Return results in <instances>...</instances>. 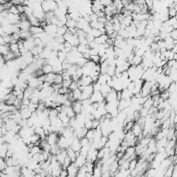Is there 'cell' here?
<instances>
[{
    "instance_id": "obj_1",
    "label": "cell",
    "mask_w": 177,
    "mask_h": 177,
    "mask_svg": "<svg viewBox=\"0 0 177 177\" xmlns=\"http://www.w3.org/2000/svg\"><path fill=\"white\" fill-rule=\"evenodd\" d=\"M42 9L43 12H54L56 9H57V3L56 1H53V0H46V1H42Z\"/></svg>"
},
{
    "instance_id": "obj_2",
    "label": "cell",
    "mask_w": 177,
    "mask_h": 177,
    "mask_svg": "<svg viewBox=\"0 0 177 177\" xmlns=\"http://www.w3.org/2000/svg\"><path fill=\"white\" fill-rule=\"evenodd\" d=\"M20 17H21V19H20V22L18 23V26H19V28H20V31H29L31 25H30L28 19L24 16V15H20Z\"/></svg>"
},
{
    "instance_id": "obj_3",
    "label": "cell",
    "mask_w": 177,
    "mask_h": 177,
    "mask_svg": "<svg viewBox=\"0 0 177 177\" xmlns=\"http://www.w3.org/2000/svg\"><path fill=\"white\" fill-rule=\"evenodd\" d=\"M63 38H64V42L68 43L70 45L73 46V47H78L79 40L76 34H71L70 32H66L65 34L63 35Z\"/></svg>"
},
{
    "instance_id": "obj_4",
    "label": "cell",
    "mask_w": 177,
    "mask_h": 177,
    "mask_svg": "<svg viewBox=\"0 0 177 177\" xmlns=\"http://www.w3.org/2000/svg\"><path fill=\"white\" fill-rule=\"evenodd\" d=\"M86 161L88 163H92V164H95L97 161V150L94 149L92 146H90L88 150V153L86 155Z\"/></svg>"
},
{
    "instance_id": "obj_5",
    "label": "cell",
    "mask_w": 177,
    "mask_h": 177,
    "mask_svg": "<svg viewBox=\"0 0 177 177\" xmlns=\"http://www.w3.org/2000/svg\"><path fill=\"white\" fill-rule=\"evenodd\" d=\"M70 145H71L70 140L65 139V138L62 137V136H59L58 141H57V146L60 148L61 150H66L68 148H70Z\"/></svg>"
},
{
    "instance_id": "obj_6",
    "label": "cell",
    "mask_w": 177,
    "mask_h": 177,
    "mask_svg": "<svg viewBox=\"0 0 177 177\" xmlns=\"http://www.w3.org/2000/svg\"><path fill=\"white\" fill-rule=\"evenodd\" d=\"M57 26H55V25L53 24H47L45 27H43V31H45L49 36L51 37H55L56 36V32H57Z\"/></svg>"
},
{
    "instance_id": "obj_7",
    "label": "cell",
    "mask_w": 177,
    "mask_h": 177,
    "mask_svg": "<svg viewBox=\"0 0 177 177\" xmlns=\"http://www.w3.org/2000/svg\"><path fill=\"white\" fill-rule=\"evenodd\" d=\"M89 101H90L91 104H99V102H105V97L102 95V93L99 91V92H93V93L91 94Z\"/></svg>"
},
{
    "instance_id": "obj_8",
    "label": "cell",
    "mask_w": 177,
    "mask_h": 177,
    "mask_svg": "<svg viewBox=\"0 0 177 177\" xmlns=\"http://www.w3.org/2000/svg\"><path fill=\"white\" fill-rule=\"evenodd\" d=\"M58 138H59V136L56 134V133H50L49 135L46 136V142H47L50 146L56 145L57 144Z\"/></svg>"
},
{
    "instance_id": "obj_9",
    "label": "cell",
    "mask_w": 177,
    "mask_h": 177,
    "mask_svg": "<svg viewBox=\"0 0 177 177\" xmlns=\"http://www.w3.org/2000/svg\"><path fill=\"white\" fill-rule=\"evenodd\" d=\"M19 112H20V115H21V118H22V119H24V120L29 119L30 116L32 115L31 111L28 109V107H24V106H21V108H20V110H19Z\"/></svg>"
},
{
    "instance_id": "obj_10",
    "label": "cell",
    "mask_w": 177,
    "mask_h": 177,
    "mask_svg": "<svg viewBox=\"0 0 177 177\" xmlns=\"http://www.w3.org/2000/svg\"><path fill=\"white\" fill-rule=\"evenodd\" d=\"M34 40V38H33V36H31L30 38L26 40H22V42H23V47H24V49L27 51V52H30V51H31L32 49L35 47L34 40Z\"/></svg>"
},
{
    "instance_id": "obj_11",
    "label": "cell",
    "mask_w": 177,
    "mask_h": 177,
    "mask_svg": "<svg viewBox=\"0 0 177 177\" xmlns=\"http://www.w3.org/2000/svg\"><path fill=\"white\" fill-rule=\"evenodd\" d=\"M130 132L133 133V135H134L136 138H143L142 137V127H141L140 124H138L137 122L134 123Z\"/></svg>"
},
{
    "instance_id": "obj_12",
    "label": "cell",
    "mask_w": 177,
    "mask_h": 177,
    "mask_svg": "<svg viewBox=\"0 0 177 177\" xmlns=\"http://www.w3.org/2000/svg\"><path fill=\"white\" fill-rule=\"evenodd\" d=\"M65 170H66V173H68V177H76L79 169L77 168L75 164L71 163V165L65 169Z\"/></svg>"
},
{
    "instance_id": "obj_13",
    "label": "cell",
    "mask_w": 177,
    "mask_h": 177,
    "mask_svg": "<svg viewBox=\"0 0 177 177\" xmlns=\"http://www.w3.org/2000/svg\"><path fill=\"white\" fill-rule=\"evenodd\" d=\"M21 59H22V61L25 63V64L29 65V64H31V63L33 62V60H34V57H33L32 54L30 53V52H26L25 54L21 55Z\"/></svg>"
},
{
    "instance_id": "obj_14",
    "label": "cell",
    "mask_w": 177,
    "mask_h": 177,
    "mask_svg": "<svg viewBox=\"0 0 177 177\" xmlns=\"http://www.w3.org/2000/svg\"><path fill=\"white\" fill-rule=\"evenodd\" d=\"M87 163V161H86V158L85 156H83V155H81V154H78L77 155V158H76V160L75 161H74V164L76 165L77 168H82L83 166H85V164Z\"/></svg>"
},
{
    "instance_id": "obj_15",
    "label": "cell",
    "mask_w": 177,
    "mask_h": 177,
    "mask_svg": "<svg viewBox=\"0 0 177 177\" xmlns=\"http://www.w3.org/2000/svg\"><path fill=\"white\" fill-rule=\"evenodd\" d=\"M115 101H119L117 97V92L115 90H111L110 93H108L106 96H105V102H112Z\"/></svg>"
},
{
    "instance_id": "obj_16",
    "label": "cell",
    "mask_w": 177,
    "mask_h": 177,
    "mask_svg": "<svg viewBox=\"0 0 177 177\" xmlns=\"http://www.w3.org/2000/svg\"><path fill=\"white\" fill-rule=\"evenodd\" d=\"M81 143H80V140L79 139H77V138H75L73 141H71V145H70V148L71 150H74L75 152L77 153H79V151L81 150Z\"/></svg>"
},
{
    "instance_id": "obj_17",
    "label": "cell",
    "mask_w": 177,
    "mask_h": 177,
    "mask_svg": "<svg viewBox=\"0 0 177 177\" xmlns=\"http://www.w3.org/2000/svg\"><path fill=\"white\" fill-rule=\"evenodd\" d=\"M164 43H165L166 50H168V51H171L172 49H173L174 46H176V40H173L170 36H169V35L165 38V40H164Z\"/></svg>"
},
{
    "instance_id": "obj_18",
    "label": "cell",
    "mask_w": 177,
    "mask_h": 177,
    "mask_svg": "<svg viewBox=\"0 0 177 177\" xmlns=\"http://www.w3.org/2000/svg\"><path fill=\"white\" fill-rule=\"evenodd\" d=\"M86 133H87V130L85 127H80V129L75 130V138H77L79 140L83 139V138H85Z\"/></svg>"
},
{
    "instance_id": "obj_19",
    "label": "cell",
    "mask_w": 177,
    "mask_h": 177,
    "mask_svg": "<svg viewBox=\"0 0 177 177\" xmlns=\"http://www.w3.org/2000/svg\"><path fill=\"white\" fill-rule=\"evenodd\" d=\"M66 156H68L66 155V151L65 150H61L60 152L57 153V154L55 155V160L57 161L59 164H60L61 167H62V164H63V161H64Z\"/></svg>"
},
{
    "instance_id": "obj_20",
    "label": "cell",
    "mask_w": 177,
    "mask_h": 177,
    "mask_svg": "<svg viewBox=\"0 0 177 177\" xmlns=\"http://www.w3.org/2000/svg\"><path fill=\"white\" fill-rule=\"evenodd\" d=\"M71 108H73L74 112H75V114H80L81 111H82V104L80 101H75L71 102Z\"/></svg>"
},
{
    "instance_id": "obj_21",
    "label": "cell",
    "mask_w": 177,
    "mask_h": 177,
    "mask_svg": "<svg viewBox=\"0 0 177 177\" xmlns=\"http://www.w3.org/2000/svg\"><path fill=\"white\" fill-rule=\"evenodd\" d=\"M134 96L132 94V92L129 91L127 89H123L122 91H120V99H124V101H127V99H130Z\"/></svg>"
},
{
    "instance_id": "obj_22",
    "label": "cell",
    "mask_w": 177,
    "mask_h": 177,
    "mask_svg": "<svg viewBox=\"0 0 177 177\" xmlns=\"http://www.w3.org/2000/svg\"><path fill=\"white\" fill-rule=\"evenodd\" d=\"M43 31V29L40 26H31L29 29V32L32 36H36V35H38L40 33H42Z\"/></svg>"
},
{
    "instance_id": "obj_23",
    "label": "cell",
    "mask_w": 177,
    "mask_h": 177,
    "mask_svg": "<svg viewBox=\"0 0 177 177\" xmlns=\"http://www.w3.org/2000/svg\"><path fill=\"white\" fill-rule=\"evenodd\" d=\"M7 150H9V144L3 143V144L0 145V158H5L7 154Z\"/></svg>"
},
{
    "instance_id": "obj_24",
    "label": "cell",
    "mask_w": 177,
    "mask_h": 177,
    "mask_svg": "<svg viewBox=\"0 0 177 177\" xmlns=\"http://www.w3.org/2000/svg\"><path fill=\"white\" fill-rule=\"evenodd\" d=\"M34 172L29 170L28 168H26V167H23V168H21V176L22 177H31L34 175Z\"/></svg>"
},
{
    "instance_id": "obj_25",
    "label": "cell",
    "mask_w": 177,
    "mask_h": 177,
    "mask_svg": "<svg viewBox=\"0 0 177 177\" xmlns=\"http://www.w3.org/2000/svg\"><path fill=\"white\" fill-rule=\"evenodd\" d=\"M65 151H66V155H68V158H70L71 163H74V161H75V160H76V158H77V155H78L79 153L75 152V151L71 150V148H68V149H66Z\"/></svg>"
},
{
    "instance_id": "obj_26",
    "label": "cell",
    "mask_w": 177,
    "mask_h": 177,
    "mask_svg": "<svg viewBox=\"0 0 177 177\" xmlns=\"http://www.w3.org/2000/svg\"><path fill=\"white\" fill-rule=\"evenodd\" d=\"M108 38H109V36L107 34H102L99 37L94 38V42H95L96 45H102V43H106Z\"/></svg>"
},
{
    "instance_id": "obj_27",
    "label": "cell",
    "mask_w": 177,
    "mask_h": 177,
    "mask_svg": "<svg viewBox=\"0 0 177 177\" xmlns=\"http://www.w3.org/2000/svg\"><path fill=\"white\" fill-rule=\"evenodd\" d=\"M42 71H43V75H49V74H52L53 73V68L51 65L47 64V63H45L43 66H42Z\"/></svg>"
},
{
    "instance_id": "obj_28",
    "label": "cell",
    "mask_w": 177,
    "mask_h": 177,
    "mask_svg": "<svg viewBox=\"0 0 177 177\" xmlns=\"http://www.w3.org/2000/svg\"><path fill=\"white\" fill-rule=\"evenodd\" d=\"M71 97H73V101L75 102V101H80L81 99V90L79 88H77L76 90H74V91H71Z\"/></svg>"
},
{
    "instance_id": "obj_29",
    "label": "cell",
    "mask_w": 177,
    "mask_h": 177,
    "mask_svg": "<svg viewBox=\"0 0 177 177\" xmlns=\"http://www.w3.org/2000/svg\"><path fill=\"white\" fill-rule=\"evenodd\" d=\"M141 63H142V57L134 55V57H133L130 64L133 65V66H138V65H141Z\"/></svg>"
},
{
    "instance_id": "obj_30",
    "label": "cell",
    "mask_w": 177,
    "mask_h": 177,
    "mask_svg": "<svg viewBox=\"0 0 177 177\" xmlns=\"http://www.w3.org/2000/svg\"><path fill=\"white\" fill-rule=\"evenodd\" d=\"M111 90H112L111 87H110L109 85H107V84H105V85L102 86V88H101V90H99V92H101L102 95L105 97L108 93H110V92H111Z\"/></svg>"
},
{
    "instance_id": "obj_31",
    "label": "cell",
    "mask_w": 177,
    "mask_h": 177,
    "mask_svg": "<svg viewBox=\"0 0 177 177\" xmlns=\"http://www.w3.org/2000/svg\"><path fill=\"white\" fill-rule=\"evenodd\" d=\"M142 108L147 109V110H149L150 108H152V97L148 96L147 99H146V101L144 102V104L142 105Z\"/></svg>"
},
{
    "instance_id": "obj_32",
    "label": "cell",
    "mask_w": 177,
    "mask_h": 177,
    "mask_svg": "<svg viewBox=\"0 0 177 177\" xmlns=\"http://www.w3.org/2000/svg\"><path fill=\"white\" fill-rule=\"evenodd\" d=\"M68 32V28L65 26H61L57 28V32H56V36H63L65 33Z\"/></svg>"
},
{
    "instance_id": "obj_33",
    "label": "cell",
    "mask_w": 177,
    "mask_h": 177,
    "mask_svg": "<svg viewBox=\"0 0 177 177\" xmlns=\"http://www.w3.org/2000/svg\"><path fill=\"white\" fill-rule=\"evenodd\" d=\"M115 73H116V66H113V65H110L108 68V70L106 71V75H108L109 77H114L115 76Z\"/></svg>"
},
{
    "instance_id": "obj_34",
    "label": "cell",
    "mask_w": 177,
    "mask_h": 177,
    "mask_svg": "<svg viewBox=\"0 0 177 177\" xmlns=\"http://www.w3.org/2000/svg\"><path fill=\"white\" fill-rule=\"evenodd\" d=\"M43 49V48H40V47H34L31 51H30V53L32 54L33 57H38V55H40V54L42 53Z\"/></svg>"
},
{
    "instance_id": "obj_35",
    "label": "cell",
    "mask_w": 177,
    "mask_h": 177,
    "mask_svg": "<svg viewBox=\"0 0 177 177\" xmlns=\"http://www.w3.org/2000/svg\"><path fill=\"white\" fill-rule=\"evenodd\" d=\"M9 52V45H2L0 46V55L3 57L4 55H6L7 53Z\"/></svg>"
},
{
    "instance_id": "obj_36",
    "label": "cell",
    "mask_w": 177,
    "mask_h": 177,
    "mask_svg": "<svg viewBox=\"0 0 177 177\" xmlns=\"http://www.w3.org/2000/svg\"><path fill=\"white\" fill-rule=\"evenodd\" d=\"M28 21H29V23H30V25H31V26H40V22L38 21L36 18H34L33 16L28 18Z\"/></svg>"
},
{
    "instance_id": "obj_37",
    "label": "cell",
    "mask_w": 177,
    "mask_h": 177,
    "mask_svg": "<svg viewBox=\"0 0 177 177\" xmlns=\"http://www.w3.org/2000/svg\"><path fill=\"white\" fill-rule=\"evenodd\" d=\"M76 25H77V22L74 21L71 19H68V21L65 23V27L68 29H71V28H76Z\"/></svg>"
},
{
    "instance_id": "obj_38",
    "label": "cell",
    "mask_w": 177,
    "mask_h": 177,
    "mask_svg": "<svg viewBox=\"0 0 177 177\" xmlns=\"http://www.w3.org/2000/svg\"><path fill=\"white\" fill-rule=\"evenodd\" d=\"M88 34H90L91 36H93L94 38H96V37H99V35H102V33L99 31V30H97V29H94V28H91L90 29V31L88 32Z\"/></svg>"
},
{
    "instance_id": "obj_39",
    "label": "cell",
    "mask_w": 177,
    "mask_h": 177,
    "mask_svg": "<svg viewBox=\"0 0 177 177\" xmlns=\"http://www.w3.org/2000/svg\"><path fill=\"white\" fill-rule=\"evenodd\" d=\"M88 46H86V45H81V43H79L78 45V47H77V51H78L79 53H81V54H83V53H85L87 50H88Z\"/></svg>"
},
{
    "instance_id": "obj_40",
    "label": "cell",
    "mask_w": 177,
    "mask_h": 177,
    "mask_svg": "<svg viewBox=\"0 0 177 177\" xmlns=\"http://www.w3.org/2000/svg\"><path fill=\"white\" fill-rule=\"evenodd\" d=\"M87 174V171H86V168L85 167H82V168H79L78 170V173H77V176L76 177H85Z\"/></svg>"
},
{
    "instance_id": "obj_41",
    "label": "cell",
    "mask_w": 177,
    "mask_h": 177,
    "mask_svg": "<svg viewBox=\"0 0 177 177\" xmlns=\"http://www.w3.org/2000/svg\"><path fill=\"white\" fill-rule=\"evenodd\" d=\"M93 136H94V130H88L86 133L85 138L89 141V142H91L92 139H93Z\"/></svg>"
},
{
    "instance_id": "obj_42",
    "label": "cell",
    "mask_w": 177,
    "mask_h": 177,
    "mask_svg": "<svg viewBox=\"0 0 177 177\" xmlns=\"http://www.w3.org/2000/svg\"><path fill=\"white\" fill-rule=\"evenodd\" d=\"M56 117H58V112L56 111V109H49V119Z\"/></svg>"
},
{
    "instance_id": "obj_43",
    "label": "cell",
    "mask_w": 177,
    "mask_h": 177,
    "mask_svg": "<svg viewBox=\"0 0 177 177\" xmlns=\"http://www.w3.org/2000/svg\"><path fill=\"white\" fill-rule=\"evenodd\" d=\"M137 163H138L137 158H135V160H130V164H129V170L130 171L134 170V169L136 168V166H137Z\"/></svg>"
},
{
    "instance_id": "obj_44",
    "label": "cell",
    "mask_w": 177,
    "mask_h": 177,
    "mask_svg": "<svg viewBox=\"0 0 177 177\" xmlns=\"http://www.w3.org/2000/svg\"><path fill=\"white\" fill-rule=\"evenodd\" d=\"M9 14H12V15H20L19 14V11H18V9H17V6L16 5H14V4H12V6L9 7Z\"/></svg>"
},
{
    "instance_id": "obj_45",
    "label": "cell",
    "mask_w": 177,
    "mask_h": 177,
    "mask_svg": "<svg viewBox=\"0 0 177 177\" xmlns=\"http://www.w3.org/2000/svg\"><path fill=\"white\" fill-rule=\"evenodd\" d=\"M6 168V163H5V158H0V173H2Z\"/></svg>"
},
{
    "instance_id": "obj_46",
    "label": "cell",
    "mask_w": 177,
    "mask_h": 177,
    "mask_svg": "<svg viewBox=\"0 0 177 177\" xmlns=\"http://www.w3.org/2000/svg\"><path fill=\"white\" fill-rule=\"evenodd\" d=\"M92 88H93V92H99L101 90L102 85L96 81V82H94V83H92Z\"/></svg>"
},
{
    "instance_id": "obj_47",
    "label": "cell",
    "mask_w": 177,
    "mask_h": 177,
    "mask_svg": "<svg viewBox=\"0 0 177 177\" xmlns=\"http://www.w3.org/2000/svg\"><path fill=\"white\" fill-rule=\"evenodd\" d=\"M167 91L169 92V94L171 93H174V92H176V83H172L170 86H169V88L167 89Z\"/></svg>"
},
{
    "instance_id": "obj_48",
    "label": "cell",
    "mask_w": 177,
    "mask_h": 177,
    "mask_svg": "<svg viewBox=\"0 0 177 177\" xmlns=\"http://www.w3.org/2000/svg\"><path fill=\"white\" fill-rule=\"evenodd\" d=\"M37 105H38V104H33V102H30L29 106H28V109H29L30 111H31V113L36 112V110H37Z\"/></svg>"
},
{
    "instance_id": "obj_49",
    "label": "cell",
    "mask_w": 177,
    "mask_h": 177,
    "mask_svg": "<svg viewBox=\"0 0 177 177\" xmlns=\"http://www.w3.org/2000/svg\"><path fill=\"white\" fill-rule=\"evenodd\" d=\"M77 88H78V83L71 81V85H70V87H68V91H74V90H76Z\"/></svg>"
},
{
    "instance_id": "obj_50",
    "label": "cell",
    "mask_w": 177,
    "mask_h": 177,
    "mask_svg": "<svg viewBox=\"0 0 177 177\" xmlns=\"http://www.w3.org/2000/svg\"><path fill=\"white\" fill-rule=\"evenodd\" d=\"M169 36H170L173 40H177V29L172 30L170 32V34H169Z\"/></svg>"
},
{
    "instance_id": "obj_51",
    "label": "cell",
    "mask_w": 177,
    "mask_h": 177,
    "mask_svg": "<svg viewBox=\"0 0 177 177\" xmlns=\"http://www.w3.org/2000/svg\"><path fill=\"white\" fill-rule=\"evenodd\" d=\"M101 4L104 7H107V6H109V5H111L112 4V1H110V0H102L101 1Z\"/></svg>"
},
{
    "instance_id": "obj_52",
    "label": "cell",
    "mask_w": 177,
    "mask_h": 177,
    "mask_svg": "<svg viewBox=\"0 0 177 177\" xmlns=\"http://www.w3.org/2000/svg\"><path fill=\"white\" fill-rule=\"evenodd\" d=\"M99 127V120H92V130H95Z\"/></svg>"
},
{
    "instance_id": "obj_53",
    "label": "cell",
    "mask_w": 177,
    "mask_h": 177,
    "mask_svg": "<svg viewBox=\"0 0 177 177\" xmlns=\"http://www.w3.org/2000/svg\"><path fill=\"white\" fill-rule=\"evenodd\" d=\"M80 143H81V146H86L87 144H89V141L86 139V138H83V139L80 140Z\"/></svg>"
},
{
    "instance_id": "obj_54",
    "label": "cell",
    "mask_w": 177,
    "mask_h": 177,
    "mask_svg": "<svg viewBox=\"0 0 177 177\" xmlns=\"http://www.w3.org/2000/svg\"><path fill=\"white\" fill-rule=\"evenodd\" d=\"M59 177H68V173H66V170L65 169H62L60 172V175H59Z\"/></svg>"
},
{
    "instance_id": "obj_55",
    "label": "cell",
    "mask_w": 177,
    "mask_h": 177,
    "mask_svg": "<svg viewBox=\"0 0 177 177\" xmlns=\"http://www.w3.org/2000/svg\"><path fill=\"white\" fill-rule=\"evenodd\" d=\"M4 125V120L2 119L1 117H0V127H2Z\"/></svg>"
},
{
    "instance_id": "obj_56",
    "label": "cell",
    "mask_w": 177,
    "mask_h": 177,
    "mask_svg": "<svg viewBox=\"0 0 177 177\" xmlns=\"http://www.w3.org/2000/svg\"><path fill=\"white\" fill-rule=\"evenodd\" d=\"M85 177H93V176H92V173H87Z\"/></svg>"
},
{
    "instance_id": "obj_57",
    "label": "cell",
    "mask_w": 177,
    "mask_h": 177,
    "mask_svg": "<svg viewBox=\"0 0 177 177\" xmlns=\"http://www.w3.org/2000/svg\"><path fill=\"white\" fill-rule=\"evenodd\" d=\"M31 177H40V175H38V174H34V175L31 176Z\"/></svg>"
},
{
    "instance_id": "obj_58",
    "label": "cell",
    "mask_w": 177,
    "mask_h": 177,
    "mask_svg": "<svg viewBox=\"0 0 177 177\" xmlns=\"http://www.w3.org/2000/svg\"><path fill=\"white\" fill-rule=\"evenodd\" d=\"M45 177H48V176H45Z\"/></svg>"
}]
</instances>
